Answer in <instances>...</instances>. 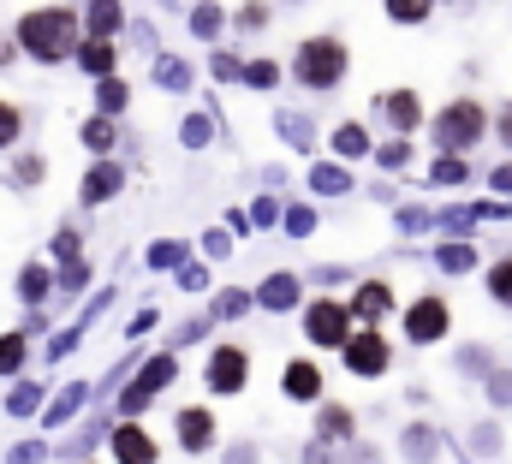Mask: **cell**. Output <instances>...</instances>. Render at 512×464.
<instances>
[{"mask_svg":"<svg viewBox=\"0 0 512 464\" xmlns=\"http://www.w3.org/2000/svg\"><path fill=\"white\" fill-rule=\"evenodd\" d=\"M489 137H495V143L512 155V102H501V108L489 114Z\"/></svg>","mask_w":512,"mask_h":464,"instance_id":"f5cc1de1","label":"cell"},{"mask_svg":"<svg viewBox=\"0 0 512 464\" xmlns=\"http://www.w3.org/2000/svg\"><path fill=\"white\" fill-rule=\"evenodd\" d=\"M280 221V203L274 197H256V209H251V227H274Z\"/></svg>","mask_w":512,"mask_h":464,"instance_id":"680465c9","label":"cell"},{"mask_svg":"<svg viewBox=\"0 0 512 464\" xmlns=\"http://www.w3.org/2000/svg\"><path fill=\"white\" fill-rule=\"evenodd\" d=\"M340 363H346V375H358V381H382L387 369H393V346H387L382 328H358L346 351H340Z\"/></svg>","mask_w":512,"mask_h":464,"instance_id":"9c48e42d","label":"cell"},{"mask_svg":"<svg viewBox=\"0 0 512 464\" xmlns=\"http://www.w3.org/2000/svg\"><path fill=\"white\" fill-rule=\"evenodd\" d=\"M435 268H441V274H471V268H477V244L441 238V244H435Z\"/></svg>","mask_w":512,"mask_h":464,"instance_id":"f546056e","label":"cell"},{"mask_svg":"<svg viewBox=\"0 0 512 464\" xmlns=\"http://www.w3.org/2000/svg\"><path fill=\"white\" fill-rule=\"evenodd\" d=\"M298 328H304V346H316V351H346V340L358 334L346 298H304Z\"/></svg>","mask_w":512,"mask_h":464,"instance_id":"5b68a950","label":"cell"},{"mask_svg":"<svg viewBox=\"0 0 512 464\" xmlns=\"http://www.w3.org/2000/svg\"><path fill=\"white\" fill-rule=\"evenodd\" d=\"M370 108H376V125H382L387 137H417L423 131V96L405 90V84L399 90H382Z\"/></svg>","mask_w":512,"mask_h":464,"instance_id":"30bf717a","label":"cell"},{"mask_svg":"<svg viewBox=\"0 0 512 464\" xmlns=\"http://www.w3.org/2000/svg\"><path fill=\"white\" fill-rule=\"evenodd\" d=\"M459 453H465V459H483V464L501 459V453H507V429H501V417H477L471 435L459 441Z\"/></svg>","mask_w":512,"mask_h":464,"instance_id":"ac0fdd59","label":"cell"},{"mask_svg":"<svg viewBox=\"0 0 512 464\" xmlns=\"http://www.w3.org/2000/svg\"><path fill=\"white\" fill-rule=\"evenodd\" d=\"M280 232L286 238H310L316 232V209L310 203H280Z\"/></svg>","mask_w":512,"mask_h":464,"instance_id":"f35d334b","label":"cell"},{"mask_svg":"<svg viewBox=\"0 0 512 464\" xmlns=\"http://www.w3.org/2000/svg\"><path fill=\"white\" fill-rule=\"evenodd\" d=\"M399 328H405V346H417V351L441 346L453 334V304L441 292H417V298L399 304Z\"/></svg>","mask_w":512,"mask_h":464,"instance_id":"8992f818","label":"cell"},{"mask_svg":"<svg viewBox=\"0 0 512 464\" xmlns=\"http://www.w3.org/2000/svg\"><path fill=\"white\" fill-rule=\"evenodd\" d=\"M84 399H90V381H72L66 393H54V399L42 405V429H66V423L84 411Z\"/></svg>","mask_w":512,"mask_h":464,"instance_id":"7402d4cb","label":"cell"},{"mask_svg":"<svg viewBox=\"0 0 512 464\" xmlns=\"http://www.w3.org/2000/svg\"><path fill=\"white\" fill-rule=\"evenodd\" d=\"M239 72H245V60H239L233 48H215V54H209V78H215V84H239Z\"/></svg>","mask_w":512,"mask_h":464,"instance_id":"f6af8a7d","label":"cell"},{"mask_svg":"<svg viewBox=\"0 0 512 464\" xmlns=\"http://www.w3.org/2000/svg\"><path fill=\"white\" fill-rule=\"evenodd\" d=\"M42 459H48V441H18L6 453V464H42Z\"/></svg>","mask_w":512,"mask_h":464,"instance_id":"6f0895ef","label":"cell"},{"mask_svg":"<svg viewBox=\"0 0 512 464\" xmlns=\"http://www.w3.org/2000/svg\"><path fill=\"white\" fill-rule=\"evenodd\" d=\"M328 149H334L340 161H370V155H376V137H370L364 119H340L334 137H328Z\"/></svg>","mask_w":512,"mask_h":464,"instance_id":"d6986e66","label":"cell"},{"mask_svg":"<svg viewBox=\"0 0 512 464\" xmlns=\"http://www.w3.org/2000/svg\"><path fill=\"white\" fill-rule=\"evenodd\" d=\"M24 357H30V340L24 334H0V375H18Z\"/></svg>","mask_w":512,"mask_h":464,"instance_id":"ee69618b","label":"cell"},{"mask_svg":"<svg viewBox=\"0 0 512 464\" xmlns=\"http://www.w3.org/2000/svg\"><path fill=\"white\" fill-rule=\"evenodd\" d=\"M173 435H179V453H191V459L215 453V441H221L215 405H179V411H173Z\"/></svg>","mask_w":512,"mask_h":464,"instance_id":"8fae6325","label":"cell"},{"mask_svg":"<svg viewBox=\"0 0 512 464\" xmlns=\"http://www.w3.org/2000/svg\"><path fill=\"white\" fill-rule=\"evenodd\" d=\"M185 262H191V244H185V238H155V244H149V268H155V274H167V268L179 274Z\"/></svg>","mask_w":512,"mask_h":464,"instance_id":"d6a6232c","label":"cell"},{"mask_svg":"<svg viewBox=\"0 0 512 464\" xmlns=\"http://www.w3.org/2000/svg\"><path fill=\"white\" fill-rule=\"evenodd\" d=\"M120 191H126V167L108 155V161H96V167L84 173V185H78V203H84V209H102V203H108V197H120Z\"/></svg>","mask_w":512,"mask_h":464,"instance_id":"e0dca14e","label":"cell"},{"mask_svg":"<svg viewBox=\"0 0 512 464\" xmlns=\"http://www.w3.org/2000/svg\"><path fill=\"white\" fill-rule=\"evenodd\" d=\"M304 464H340V453L322 447V441H310V447H304Z\"/></svg>","mask_w":512,"mask_h":464,"instance_id":"94428289","label":"cell"},{"mask_svg":"<svg viewBox=\"0 0 512 464\" xmlns=\"http://www.w3.org/2000/svg\"><path fill=\"white\" fill-rule=\"evenodd\" d=\"M274 137H286L298 155H316V125H310L304 108H280V114H274Z\"/></svg>","mask_w":512,"mask_h":464,"instance_id":"603a6c76","label":"cell"},{"mask_svg":"<svg viewBox=\"0 0 512 464\" xmlns=\"http://www.w3.org/2000/svg\"><path fill=\"white\" fill-rule=\"evenodd\" d=\"M12 60H18V42H12V36H0V72H6Z\"/></svg>","mask_w":512,"mask_h":464,"instance_id":"e7e4bbea","label":"cell"},{"mask_svg":"<svg viewBox=\"0 0 512 464\" xmlns=\"http://www.w3.org/2000/svg\"><path fill=\"white\" fill-rule=\"evenodd\" d=\"M42 393H48L42 381H18V387L6 393V417H36V411H42Z\"/></svg>","mask_w":512,"mask_h":464,"instance_id":"8d00e7d4","label":"cell"},{"mask_svg":"<svg viewBox=\"0 0 512 464\" xmlns=\"http://www.w3.org/2000/svg\"><path fill=\"white\" fill-rule=\"evenodd\" d=\"M108 447H114V464H161V447H155V435L143 423H114Z\"/></svg>","mask_w":512,"mask_h":464,"instance_id":"9a60e30c","label":"cell"},{"mask_svg":"<svg viewBox=\"0 0 512 464\" xmlns=\"http://www.w3.org/2000/svg\"><path fill=\"white\" fill-rule=\"evenodd\" d=\"M483 286H489V298H495L501 310H512V256H501V262H489Z\"/></svg>","mask_w":512,"mask_h":464,"instance_id":"ab89813d","label":"cell"},{"mask_svg":"<svg viewBox=\"0 0 512 464\" xmlns=\"http://www.w3.org/2000/svg\"><path fill=\"white\" fill-rule=\"evenodd\" d=\"M12 42H18L30 60L60 66V60H72L78 42H84V36H78V12H72V6H30V12L18 18Z\"/></svg>","mask_w":512,"mask_h":464,"instance_id":"6da1fadb","label":"cell"},{"mask_svg":"<svg viewBox=\"0 0 512 464\" xmlns=\"http://www.w3.org/2000/svg\"><path fill=\"white\" fill-rule=\"evenodd\" d=\"M435 12H441V0H382V18L399 30H423Z\"/></svg>","mask_w":512,"mask_h":464,"instance_id":"cb8c5ba5","label":"cell"},{"mask_svg":"<svg viewBox=\"0 0 512 464\" xmlns=\"http://www.w3.org/2000/svg\"><path fill=\"white\" fill-rule=\"evenodd\" d=\"M239 84H245V90H274V84H280V60H245Z\"/></svg>","mask_w":512,"mask_h":464,"instance_id":"7bdbcfd3","label":"cell"},{"mask_svg":"<svg viewBox=\"0 0 512 464\" xmlns=\"http://www.w3.org/2000/svg\"><path fill=\"white\" fill-rule=\"evenodd\" d=\"M18 298H24L30 310L48 304V298H54V274H48L42 262H24V268H18Z\"/></svg>","mask_w":512,"mask_h":464,"instance_id":"4dcf8cb0","label":"cell"},{"mask_svg":"<svg viewBox=\"0 0 512 464\" xmlns=\"http://www.w3.org/2000/svg\"><path fill=\"white\" fill-rule=\"evenodd\" d=\"M441 453H447V435H441L435 423L411 417V423L399 429V459H405V464H435Z\"/></svg>","mask_w":512,"mask_h":464,"instance_id":"2e32d148","label":"cell"},{"mask_svg":"<svg viewBox=\"0 0 512 464\" xmlns=\"http://www.w3.org/2000/svg\"><path fill=\"white\" fill-rule=\"evenodd\" d=\"M465 179H471V161H459V155H441V161H429V173H423L429 191H447V185H465Z\"/></svg>","mask_w":512,"mask_h":464,"instance_id":"1f68e13d","label":"cell"},{"mask_svg":"<svg viewBox=\"0 0 512 464\" xmlns=\"http://www.w3.org/2000/svg\"><path fill=\"white\" fill-rule=\"evenodd\" d=\"M310 441H322V447H352L358 441V411L352 405H340V399H322L316 405V417H310Z\"/></svg>","mask_w":512,"mask_h":464,"instance_id":"4fadbf2b","label":"cell"},{"mask_svg":"<svg viewBox=\"0 0 512 464\" xmlns=\"http://www.w3.org/2000/svg\"><path fill=\"white\" fill-rule=\"evenodd\" d=\"M149 78H155V90H167V96H185L197 72H191L179 54H155V72H149Z\"/></svg>","mask_w":512,"mask_h":464,"instance_id":"4316f807","label":"cell"},{"mask_svg":"<svg viewBox=\"0 0 512 464\" xmlns=\"http://www.w3.org/2000/svg\"><path fill=\"white\" fill-rule=\"evenodd\" d=\"M256 310H268V316H286V310H304V274H292V268H274L262 286L251 292Z\"/></svg>","mask_w":512,"mask_h":464,"instance_id":"5bb4252c","label":"cell"},{"mask_svg":"<svg viewBox=\"0 0 512 464\" xmlns=\"http://www.w3.org/2000/svg\"><path fill=\"white\" fill-rule=\"evenodd\" d=\"M489 191H495V197H512V161H501V167L489 173Z\"/></svg>","mask_w":512,"mask_h":464,"instance_id":"91938a15","label":"cell"},{"mask_svg":"<svg viewBox=\"0 0 512 464\" xmlns=\"http://www.w3.org/2000/svg\"><path fill=\"white\" fill-rule=\"evenodd\" d=\"M18 131H24V108L18 102H0V149L18 143Z\"/></svg>","mask_w":512,"mask_h":464,"instance_id":"f907efd6","label":"cell"},{"mask_svg":"<svg viewBox=\"0 0 512 464\" xmlns=\"http://www.w3.org/2000/svg\"><path fill=\"white\" fill-rule=\"evenodd\" d=\"M179 381V351H155L149 363H137V375H131L126 387H120V399H114V411H120V423H137L167 387Z\"/></svg>","mask_w":512,"mask_h":464,"instance_id":"277c9868","label":"cell"},{"mask_svg":"<svg viewBox=\"0 0 512 464\" xmlns=\"http://www.w3.org/2000/svg\"><path fill=\"white\" fill-rule=\"evenodd\" d=\"M423 125H429V143H435L441 155L471 161V149L489 137V108H483L477 96H453V102H441V108L423 119Z\"/></svg>","mask_w":512,"mask_h":464,"instance_id":"3957f363","label":"cell"},{"mask_svg":"<svg viewBox=\"0 0 512 464\" xmlns=\"http://www.w3.org/2000/svg\"><path fill=\"white\" fill-rule=\"evenodd\" d=\"M84 280H90V262H84V256L60 268V292H84Z\"/></svg>","mask_w":512,"mask_h":464,"instance_id":"9f6ffc18","label":"cell"},{"mask_svg":"<svg viewBox=\"0 0 512 464\" xmlns=\"http://www.w3.org/2000/svg\"><path fill=\"white\" fill-rule=\"evenodd\" d=\"M149 328H155V310H137V316L126 322V334H131V340H137V334H149Z\"/></svg>","mask_w":512,"mask_h":464,"instance_id":"6125c7cd","label":"cell"},{"mask_svg":"<svg viewBox=\"0 0 512 464\" xmlns=\"http://www.w3.org/2000/svg\"><path fill=\"white\" fill-rule=\"evenodd\" d=\"M274 6H310V0H274Z\"/></svg>","mask_w":512,"mask_h":464,"instance_id":"003e7915","label":"cell"},{"mask_svg":"<svg viewBox=\"0 0 512 464\" xmlns=\"http://www.w3.org/2000/svg\"><path fill=\"white\" fill-rule=\"evenodd\" d=\"M352 280V268H340V262H316L310 274H304V286H322V292H334V286H346Z\"/></svg>","mask_w":512,"mask_h":464,"instance_id":"bcb514c9","label":"cell"},{"mask_svg":"<svg viewBox=\"0 0 512 464\" xmlns=\"http://www.w3.org/2000/svg\"><path fill=\"white\" fill-rule=\"evenodd\" d=\"M251 310H256L251 286H221V292H215V304H209V316H215V322H245Z\"/></svg>","mask_w":512,"mask_h":464,"instance_id":"f1b7e54d","label":"cell"},{"mask_svg":"<svg viewBox=\"0 0 512 464\" xmlns=\"http://www.w3.org/2000/svg\"><path fill=\"white\" fill-rule=\"evenodd\" d=\"M120 30H126V6L120 0H90L84 6V36L90 42H114Z\"/></svg>","mask_w":512,"mask_h":464,"instance_id":"ffe728a7","label":"cell"},{"mask_svg":"<svg viewBox=\"0 0 512 464\" xmlns=\"http://www.w3.org/2000/svg\"><path fill=\"white\" fill-rule=\"evenodd\" d=\"M399 292H393V280L382 274H364V280H352V298H346V310H352V322L358 328H382L387 316H399Z\"/></svg>","mask_w":512,"mask_h":464,"instance_id":"ba28073f","label":"cell"},{"mask_svg":"<svg viewBox=\"0 0 512 464\" xmlns=\"http://www.w3.org/2000/svg\"><path fill=\"white\" fill-rule=\"evenodd\" d=\"M203 256H209V262H227V256H233V232L227 227L203 232Z\"/></svg>","mask_w":512,"mask_h":464,"instance_id":"db71d44e","label":"cell"},{"mask_svg":"<svg viewBox=\"0 0 512 464\" xmlns=\"http://www.w3.org/2000/svg\"><path fill=\"white\" fill-rule=\"evenodd\" d=\"M72 60H78V66H84L96 84H102V78H120V48H114V42H90V36H84Z\"/></svg>","mask_w":512,"mask_h":464,"instance_id":"44dd1931","label":"cell"},{"mask_svg":"<svg viewBox=\"0 0 512 464\" xmlns=\"http://www.w3.org/2000/svg\"><path fill=\"white\" fill-rule=\"evenodd\" d=\"M96 108H102L108 119H120L131 108V84L126 78H102V84H96Z\"/></svg>","mask_w":512,"mask_h":464,"instance_id":"74e56055","label":"cell"},{"mask_svg":"<svg viewBox=\"0 0 512 464\" xmlns=\"http://www.w3.org/2000/svg\"><path fill=\"white\" fill-rule=\"evenodd\" d=\"M209 137H215V119L209 114H185L179 119V143H185V149H209Z\"/></svg>","mask_w":512,"mask_h":464,"instance_id":"b9f144b4","label":"cell"},{"mask_svg":"<svg viewBox=\"0 0 512 464\" xmlns=\"http://www.w3.org/2000/svg\"><path fill=\"white\" fill-rule=\"evenodd\" d=\"M262 185L268 191H286V167H262Z\"/></svg>","mask_w":512,"mask_h":464,"instance_id":"be15d7a7","label":"cell"},{"mask_svg":"<svg viewBox=\"0 0 512 464\" xmlns=\"http://www.w3.org/2000/svg\"><path fill=\"white\" fill-rule=\"evenodd\" d=\"M221 464H262V447L256 441H233V447H221Z\"/></svg>","mask_w":512,"mask_h":464,"instance_id":"11a10c76","label":"cell"},{"mask_svg":"<svg viewBox=\"0 0 512 464\" xmlns=\"http://www.w3.org/2000/svg\"><path fill=\"white\" fill-rule=\"evenodd\" d=\"M280 393H286L292 405H310V411H316V405L328 399V369H322L316 357H292V363L280 369Z\"/></svg>","mask_w":512,"mask_h":464,"instance_id":"7c38bea8","label":"cell"},{"mask_svg":"<svg viewBox=\"0 0 512 464\" xmlns=\"http://www.w3.org/2000/svg\"><path fill=\"white\" fill-rule=\"evenodd\" d=\"M268 24H274V0H245V6L233 12V30H239V36H262Z\"/></svg>","mask_w":512,"mask_h":464,"instance_id":"d590c367","label":"cell"},{"mask_svg":"<svg viewBox=\"0 0 512 464\" xmlns=\"http://www.w3.org/2000/svg\"><path fill=\"white\" fill-rule=\"evenodd\" d=\"M441 6H453V12H471V6H477V0H441Z\"/></svg>","mask_w":512,"mask_h":464,"instance_id":"03108f58","label":"cell"},{"mask_svg":"<svg viewBox=\"0 0 512 464\" xmlns=\"http://www.w3.org/2000/svg\"><path fill=\"white\" fill-rule=\"evenodd\" d=\"M84 256V238H78V227H60L54 232V262L66 268V262H78Z\"/></svg>","mask_w":512,"mask_h":464,"instance_id":"7dc6e473","label":"cell"},{"mask_svg":"<svg viewBox=\"0 0 512 464\" xmlns=\"http://www.w3.org/2000/svg\"><path fill=\"white\" fill-rule=\"evenodd\" d=\"M78 137H84V149H96V161H108V149L120 143V131H114V119H108V114L84 119V125H78Z\"/></svg>","mask_w":512,"mask_h":464,"instance_id":"836d02e7","label":"cell"},{"mask_svg":"<svg viewBox=\"0 0 512 464\" xmlns=\"http://www.w3.org/2000/svg\"><path fill=\"white\" fill-rule=\"evenodd\" d=\"M227 24H233L227 6H215V0H197V6H191V36H197V42H221Z\"/></svg>","mask_w":512,"mask_h":464,"instance_id":"484cf974","label":"cell"},{"mask_svg":"<svg viewBox=\"0 0 512 464\" xmlns=\"http://www.w3.org/2000/svg\"><path fill=\"white\" fill-rule=\"evenodd\" d=\"M310 191L316 197H346L352 191V167L346 161H316L310 167Z\"/></svg>","mask_w":512,"mask_h":464,"instance_id":"83f0119b","label":"cell"},{"mask_svg":"<svg viewBox=\"0 0 512 464\" xmlns=\"http://www.w3.org/2000/svg\"><path fill=\"white\" fill-rule=\"evenodd\" d=\"M173 280H179V292H209V262H185Z\"/></svg>","mask_w":512,"mask_h":464,"instance_id":"816d5d0a","label":"cell"},{"mask_svg":"<svg viewBox=\"0 0 512 464\" xmlns=\"http://www.w3.org/2000/svg\"><path fill=\"white\" fill-rule=\"evenodd\" d=\"M340 464H387V453L376 441H352V447H340Z\"/></svg>","mask_w":512,"mask_h":464,"instance_id":"681fc988","label":"cell"},{"mask_svg":"<svg viewBox=\"0 0 512 464\" xmlns=\"http://www.w3.org/2000/svg\"><path fill=\"white\" fill-rule=\"evenodd\" d=\"M42 179H48V161H42V155L12 161V185H42Z\"/></svg>","mask_w":512,"mask_h":464,"instance_id":"c3c4849f","label":"cell"},{"mask_svg":"<svg viewBox=\"0 0 512 464\" xmlns=\"http://www.w3.org/2000/svg\"><path fill=\"white\" fill-rule=\"evenodd\" d=\"M483 399H489V411H495V417H501V411H512V369H507V363L483 381Z\"/></svg>","mask_w":512,"mask_h":464,"instance_id":"60d3db41","label":"cell"},{"mask_svg":"<svg viewBox=\"0 0 512 464\" xmlns=\"http://www.w3.org/2000/svg\"><path fill=\"white\" fill-rule=\"evenodd\" d=\"M292 84L298 90H310V96H334L340 84H346V72H352V48H346V36H304L298 48H292Z\"/></svg>","mask_w":512,"mask_h":464,"instance_id":"7a4b0ae2","label":"cell"},{"mask_svg":"<svg viewBox=\"0 0 512 464\" xmlns=\"http://www.w3.org/2000/svg\"><path fill=\"white\" fill-rule=\"evenodd\" d=\"M251 387V346H215L203 363V393L209 399H239Z\"/></svg>","mask_w":512,"mask_h":464,"instance_id":"52a82bcc","label":"cell"},{"mask_svg":"<svg viewBox=\"0 0 512 464\" xmlns=\"http://www.w3.org/2000/svg\"><path fill=\"white\" fill-rule=\"evenodd\" d=\"M411 155H417V149H411V137H382L370 161H376L382 173H405V167H411Z\"/></svg>","mask_w":512,"mask_h":464,"instance_id":"e575fe53","label":"cell"},{"mask_svg":"<svg viewBox=\"0 0 512 464\" xmlns=\"http://www.w3.org/2000/svg\"><path fill=\"white\" fill-rule=\"evenodd\" d=\"M495 369H501V357H495L489 346H459L453 351V375H465V381H477V387H483Z\"/></svg>","mask_w":512,"mask_h":464,"instance_id":"d4e9b609","label":"cell"}]
</instances>
